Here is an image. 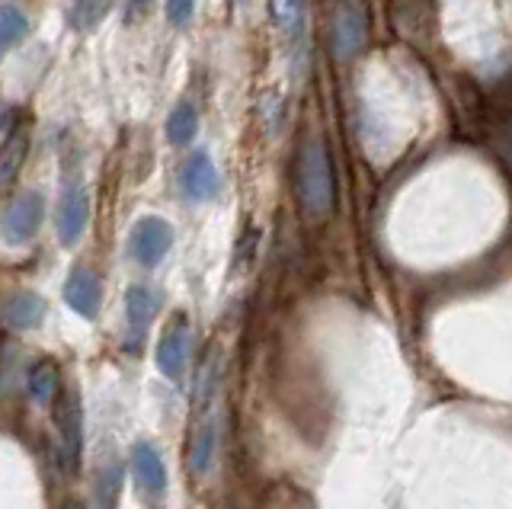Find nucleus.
Wrapping results in <instances>:
<instances>
[{
    "label": "nucleus",
    "instance_id": "obj_19",
    "mask_svg": "<svg viewBox=\"0 0 512 509\" xmlns=\"http://www.w3.org/2000/svg\"><path fill=\"white\" fill-rule=\"evenodd\" d=\"M109 7H112V0H74L71 23L77 29H84V33H90V29H96V26L106 20Z\"/></svg>",
    "mask_w": 512,
    "mask_h": 509
},
{
    "label": "nucleus",
    "instance_id": "obj_16",
    "mask_svg": "<svg viewBox=\"0 0 512 509\" xmlns=\"http://www.w3.org/2000/svg\"><path fill=\"white\" fill-rule=\"evenodd\" d=\"M26 391L36 404H52L61 394V378H58V365L52 359H42L29 369L26 378Z\"/></svg>",
    "mask_w": 512,
    "mask_h": 509
},
{
    "label": "nucleus",
    "instance_id": "obj_15",
    "mask_svg": "<svg viewBox=\"0 0 512 509\" xmlns=\"http://www.w3.org/2000/svg\"><path fill=\"white\" fill-rule=\"evenodd\" d=\"M272 20L288 42L301 45L304 29H308V4L304 0H272Z\"/></svg>",
    "mask_w": 512,
    "mask_h": 509
},
{
    "label": "nucleus",
    "instance_id": "obj_3",
    "mask_svg": "<svg viewBox=\"0 0 512 509\" xmlns=\"http://www.w3.org/2000/svg\"><path fill=\"white\" fill-rule=\"evenodd\" d=\"M55 433H58V455L64 468L74 471L80 461V449H84V413H80V397L77 391L64 388L55 397Z\"/></svg>",
    "mask_w": 512,
    "mask_h": 509
},
{
    "label": "nucleus",
    "instance_id": "obj_12",
    "mask_svg": "<svg viewBox=\"0 0 512 509\" xmlns=\"http://www.w3.org/2000/svg\"><path fill=\"white\" fill-rule=\"evenodd\" d=\"M64 301H68V308L77 311L80 317H87L93 321L96 314H100V305H103V285L96 279L93 269L87 266H74L68 282H64Z\"/></svg>",
    "mask_w": 512,
    "mask_h": 509
},
{
    "label": "nucleus",
    "instance_id": "obj_5",
    "mask_svg": "<svg viewBox=\"0 0 512 509\" xmlns=\"http://www.w3.org/2000/svg\"><path fill=\"white\" fill-rule=\"evenodd\" d=\"M42 221H45V199L36 189H26V193H20L7 205L4 218H0V234H4L7 244L20 247L39 234Z\"/></svg>",
    "mask_w": 512,
    "mask_h": 509
},
{
    "label": "nucleus",
    "instance_id": "obj_20",
    "mask_svg": "<svg viewBox=\"0 0 512 509\" xmlns=\"http://www.w3.org/2000/svg\"><path fill=\"white\" fill-rule=\"evenodd\" d=\"M119 487H122V468L116 465V461H112L109 468L100 471V484H96V493H100V506H103V509H112V506H116Z\"/></svg>",
    "mask_w": 512,
    "mask_h": 509
},
{
    "label": "nucleus",
    "instance_id": "obj_14",
    "mask_svg": "<svg viewBox=\"0 0 512 509\" xmlns=\"http://www.w3.org/2000/svg\"><path fill=\"white\" fill-rule=\"evenodd\" d=\"M26 154H29V129L26 125H16L4 145H0V189H10L16 183L26 164Z\"/></svg>",
    "mask_w": 512,
    "mask_h": 509
},
{
    "label": "nucleus",
    "instance_id": "obj_7",
    "mask_svg": "<svg viewBox=\"0 0 512 509\" xmlns=\"http://www.w3.org/2000/svg\"><path fill=\"white\" fill-rule=\"evenodd\" d=\"M212 404H196V426H192V439H189V471L196 477H205L215 465L218 455V433H221V420L212 410Z\"/></svg>",
    "mask_w": 512,
    "mask_h": 509
},
{
    "label": "nucleus",
    "instance_id": "obj_2",
    "mask_svg": "<svg viewBox=\"0 0 512 509\" xmlns=\"http://www.w3.org/2000/svg\"><path fill=\"white\" fill-rule=\"evenodd\" d=\"M368 39V10L362 0H340L333 10L330 52L340 61H352Z\"/></svg>",
    "mask_w": 512,
    "mask_h": 509
},
{
    "label": "nucleus",
    "instance_id": "obj_1",
    "mask_svg": "<svg viewBox=\"0 0 512 509\" xmlns=\"http://www.w3.org/2000/svg\"><path fill=\"white\" fill-rule=\"evenodd\" d=\"M295 193L304 218L320 221L333 209V173H330V157L317 138H308L298 151V167H295Z\"/></svg>",
    "mask_w": 512,
    "mask_h": 509
},
{
    "label": "nucleus",
    "instance_id": "obj_18",
    "mask_svg": "<svg viewBox=\"0 0 512 509\" xmlns=\"http://www.w3.org/2000/svg\"><path fill=\"white\" fill-rule=\"evenodd\" d=\"M29 33V20L20 7L13 4H4L0 7V49H13V45H20Z\"/></svg>",
    "mask_w": 512,
    "mask_h": 509
},
{
    "label": "nucleus",
    "instance_id": "obj_10",
    "mask_svg": "<svg viewBox=\"0 0 512 509\" xmlns=\"http://www.w3.org/2000/svg\"><path fill=\"white\" fill-rule=\"evenodd\" d=\"M128 465H132L135 474V484L151 493V497H164L167 493V465H164V455L154 442H135L132 452H128Z\"/></svg>",
    "mask_w": 512,
    "mask_h": 509
},
{
    "label": "nucleus",
    "instance_id": "obj_13",
    "mask_svg": "<svg viewBox=\"0 0 512 509\" xmlns=\"http://www.w3.org/2000/svg\"><path fill=\"white\" fill-rule=\"evenodd\" d=\"M45 298L36 292H13L0 301V321L10 330H36L45 321Z\"/></svg>",
    "mask_w": 512,
    "mask_h": 509
},
{
    "label": "nucleus",
    "instance_id": "obj_9",
    "mask_svg": "<svg viewBox=\"0 0 512 509\" xmlns=\"http://www.w3.org/2000/svg\"><path fill=\"white\" fill-rule=\"evenodd\" d=\"M90 221V199L84 186H68L58 199V212H55V228L64 247H74L87 231Z\"/></svg>",
    "mask_w": 512,
    "mask_h": 509
},
{
    "label": "nucleus",
    "instance_id": "obj_4",
    "mask_svg": "<svg viewBox=\"0 0 512 509\" xmlns=\"http://www.w3.org/2000/svg\"><path fill=\"white\" fill-rule=\"evenodd\" d=\"M170 247H173V228H170V221L157 215L138 218L132 234H128V257L144 269H154L164 263Z\"/></svg>",
    "mask_w": 512,
    "mask_h": 509
},
{
    "label": "nucleus",
    "instance_id": "obj_17",
    "mask_svg": "<svg viewBox=\"0 0 512 509\" xmlns=\"http://www.w3.org/2000/svg\"><path fill=\"white\" fill-rule=\"evenodd\" d=\"M199 135V113L192 103H180L167 119V138L170 145H189Z\"/></svg>",
    "mask_w": 512,
    "mask_h": 509
},
{
    "label": "nucleus",
    "instance_id": "obj_8",
    "mask_svg": "<svg viewBox=\"0 0 512 509\" xmlns=\"http://www.w3.org/2000/svg\"><path fill=\"white\" fill-rule=\"evenodd\" d=\"M164 305V295L154 292L151 285H132L125 292V321H128V349H138L148 337L154 317Z\"/></svg>",
    "mask_w": 512,
    "mask_h": 509
},
{
    "label": "nucleus",
    "instance_id": "obj_22",
    "mask_svg": "<svg viewBox=\"0 0 512 509\" xmlns=\"http://www.w3.org/2000/svg\"><path fill=\"white\" fill-rule=\"evenodd\" d=\"M218 509H234V506H231V503H221Z\"/></svg>",
    "mask_w": 512,
    "mask_h": 509
},
{
    "label": "nucleus",
    "instance_id": "obj_6",
    "mask_svg": "<svg viewBox=\"0 0 512 509\" xmlns=\"http://www.w3.org/2000/svg\"><path fill=\"white\" fill-rule=\"evenodd\" d=\"M189 356H192V327L183 314H176L167 324V330L160 333V343L154 353L160 375L170 381H180L189 369Z\"/></svg>",
    "mask_w": 512,
    "mask_h": 509
},
{
    "label": "nucleus",
    "instance_id": "obj_11",
    "mask_svg": "<svg viewBox=\"0 0 512 509\" xmlns=\"http://www.w3.org/2000/svg\"><path fill=\"white\" fill-rule=\"evenodd\" d=\"M180 189L189 202H208L221 193V173L208 154H192L180 170Z\"/></svg>",
    "mask_w": 512,
    "mask_h": 509
},
{
    "label": "nucleus",
    "instance_id": "obj_21",
    "mask_svg": "<svg viewBox=\"0 0 512 509\" xmlns=\"http://www.w3.org/2000/svg\"><path fill=\"white\" fill-rule=\"evenodd\" d=\"M192 13H196V0H167V20L173 26L186 29L192 23Z\"/></svg>",
    "mask_w": 512,
    "mask_h": 509
}]
</instances>
